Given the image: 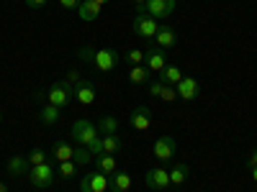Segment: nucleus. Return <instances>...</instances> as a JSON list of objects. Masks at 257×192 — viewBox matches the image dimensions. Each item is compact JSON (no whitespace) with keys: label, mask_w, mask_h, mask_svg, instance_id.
<instances>
[{"label":"nucleus","mask_w":257,"mask_h":192,"mask_svg":"<svg viewBox=\"0 0 257 192\" xmlns=\"http://www.w3.org/2000/svg\"><path fill=\"white\" fill-rule=\"evenodd\" d=\"M72 88H75V100H77L80 105H93V102H95V84H93L90 80H82V77H80Z\"/></svg>","instance_id":"obj_13"},{"label":"nucleus","mask_w":257,"mask_h":192,"mask_svg":"<svg viewBox=\"0 0 257 192\" xmlns=\"http://www.w3.org/2000/svg\"><path fill=\"white\" fill-rule=\"evenodd\" d=\"M95 166H98V172H103V174L111 177L116 169H118V162H116L113 154H100V156H95Z\"/></svg>","instance_id":"obj_20"},{"label":"nucleus","mask_w":257,"mask_h":192,"mask_svg":"<svg viewBox=\"0 0 257 192\" xmlns=\"http://www.w3.org/2000/svg\"><path fill=\"white\" fill-rule=\"evenodd\" d=\"M134 3H137V6H144V3H147V0H134Z\"/></svg>","instance_id":"obj_40"},{"label":"nucleus","mask_w":257,"mask_h":192,"mask_svg":"<svg viewBox=\"0 0 257 192\" xmlns=\"http://www.w3.org/2000/svg\"><path fill=\"white\" fill-rule=\"evenodd\" d=\"M26 159H29V164H31V166L47 164V152H44V148H34V152H29V154H26Z\"/></svg>","instance_id":"obj_27"},{"label":"nucleus","mask_w":257,"mask_h":192,"mask_svg":"<svg viewBox=\"0 0 257 192\" xmlns=\"http://www.w3.org/2000/svg\"><path fill=\"white\" fill-rule=\"evenodd\" d=\"M254 166H257V148H254V152L249 154V159H247V169H249V172H252Z\"/></svg>","instance_id":"obj_36"},{"label":"nucleus","mask_w":257,"mask_h":192,"mask_svg":"<svg viewBox=\"0 0 257 192\" xmlns=\"http://www.w3.org/2000/svg\"><path fill=\"white\" fill-rule=\"evenodd\" d=\"M128 126H132L134 131H139V134L149 131V126H152V110H149V105H139V108H134L132 116H128Z\"/></svg>","instance_id":"obj_10"},{"label":"nucleus","mask_w":257,"mask_h":192,"mask_svg":"<svg viewBox=\"0 0 257 192\" xmlns=\"http://www.w3.org/2000/svg\"><path fill=\"white\" fill-rule=\"evenodd\" d=\"M155 41H157V46H160V49H165V52H167L170 46H175V44H178V36H175V31H173V28L160 26V31H157Z\"/></svg>","instance_id":"obj_19"},{"label":"nucleus","mask_w":257,"mask_h":192,"mask_svg":"<svg viewBox=\"0 0 257 192\" xmlns=\"http://www.w3.org/2000/svg\"><path fill=\"white\" fill-rule=\"evenodd\" d=\"M75 156V146H70L67 141H57L52 146V159L54 162H72Z\"/></svg>","instance_id":"obj_18"},{"label":"nucleus","mask_w":257,"mask_h":192,"mask_svg":"<svg viewBox=\"0 0 257 192\" xmlns=\"http://www.w3.org/2000/svg\"><path fill=\"white\" fill-rule=\"evenodd\" d=\"M175 152H178V141H175L173 136H160V138L152 144V154H155V159L162 162V164L173 159Z\"/></svg>","instance_id":"obj_6"},{"label":"nucleus","mask_w":257,"mask_h":192,"mask_svg":"<svg viewBox=\"0 0 257 192\" xmlns=\"http://www.w3.org/2000/svg\"><path fill=\"white\" fill-rule=\"evenodd\" d=\"M59 6H62L64 10H77V6H80V0H59Z\"/></svg>","instance_id":"obj_34"},{"label":"nucleus","mask_w":257,"mask_h":192,"mask_svg":"<svg viewBox=\"0 0 257 192\" xmlns=\"http://www.w3.org/2000/svg\"><path fill=\"white\" fill-rule=\"evenodd\" d=\"M188 177H190V164L175 162L173 169H170V184H173V187H183Z\"/></svg>","instance_id":"obj_16"},{"label":"nucleus","mask_w":257,"mask_h":192,"mask_svg":"<svg viewBox=\"0 0 257 192\" xmlns=\"http://www.w3.org/2000/svg\"><path fill=\"white\" fill-rule=\"evenodd\" d=\"M75 100V88L67 80H57L49 84L47 90V102L54 105V108H67V105Z\"/></svg>","instance_id":"obj_1"},{"label":"nucleus","mask_w":257,"mask_h":192,"mask_svg":"<svg viewBox=\"0 0 257 192\" xmlns=\"http://www.w3.org/2000/svg\"><path fill=\"white\" fill-rule=\"evenodd\" d=\"M100 144H103V154H118L121 148H123V141L113 134V136H100Z\"/></svg>","instance_id":"obj_22"},{"label":"nucleus","mask_w":257,"mask_h":192,"mask_svg":"<svg viewBox=\"0 0 257 192\" xmlns=\"http://www.w3.org/2000/svg\"><path fill=\"white\" fill-rule=\"evenodd\" d=\"M128 82H132V84H144V82H149V70L144 67V64H137V67L128 72Z\"/></svg>","instance_id":"obj_25"},{"label":"nucleus","mask_w":257,"mask_h":192,"mask_svg":"<svg viewBox=\"0 0 257 192\" xmlns=\"http://www.w3.org/2000/svg\"><path fill=\"white\" fill-rule=\"evenodd\" d=\"M0 192H8V187H6V182H0Z\"/></svg>","instance_id":"obj_38"},{"label":"nucleus","mask_w":257,"mask_h":192,"mask_svg":"<svg viewBox=\"0 0 257 192\" xmlns=\"http://www.w3.org/2000/svg\"><path fill=\"white\" fill-rule=\"evenodd\" d=\"M144 67L149 70V72H162L165 67H167V54H165V49H160V46H149V49H144Z\"/></svg>","instance_id":"obj_9"},{"label":"nucleus","mask_w":257,"mask_h":192,"mask_svg":"<svg viewBox=\"0 0 257 192\" xmlns=\"http://www.w3.org/2000/svg\"><path fill=\"white\" fill-rule=\"evenodd\" d=\"M26 6H29L31 10H41V8L47 6V0H26Z\"/></svg>","instance_id":"obj_35"},{"label":"nucleus","mask_w":257,"mask_h":192,"mask_svg":"<svg viewBox=\"0 0 257 192\" xmlns=\"http://www.w3.org/2000/svg\"><path fill=\"white\" fill-rule=\"evenodd\" d=\"M252 182H254V184H257V166H254V169H252Z\"/></svg>","instance_id":"obj_37"},{"label":"nucleus","mask_w":257,"mask_h":192,"mask_svg":"<svg viewBox=\"0 0 257 192\" xmlns=\"http://www.w3.org/2000/svg\"><path fill=\"white\" fill-rule=\"evenodd\" d=\"M175 90H178V98L180 100H198L201 98V82L198 80H193V77H183L178 84H175Z\"/></svg>","instance_id":"obj_12"},{"label":"nucleus","mask_w":257,"mask_h":192,"mask_svg":"<svg viewBox=\"0 0 257 192\" xmlns=\"http://www.w3.org/2000/svg\"><path fill=\"white\" fill-rule=\"evenodd\" d=\"M59 118H62V108H54L49 102L41 108V123L44 126H54V123H59Z\"/></svg>","instance_id":"obj_24"},{"label":"nucleus","mask_w":257,"mask_h":192,"mask_svg":"<svg viewBox=\"0 0 257 192\" xmlns=\"http://www.w3.org/2000/svg\"><path fill=\"white\" fill-rule=\"evenodd\" d=\"M162 88H165V82H162L160 77H157V80H152V82H149V95H152V98H160Z\"/></svg>","instance_id":"obj_32"},{"label":"nucleus","mask_w":257,"mask_h":192,"mask_svg":"<svg viewBox=\"0 0 257 192\" xmlns=\"http://www.w3.org/2000/svg\"><path fill=\"white\" fill-rule=\"evenodd\" d=\"M26 180L36 190H47V187L54 184V166L49 162L47 164H39V166H31L29 172H26Z\"/></svg>","instance_id":"obj_3"},{"label":"nucleus","mask_w":257,"mask_h":192,"mask_svg":"<svg viewBox=\"0 0 257 192\" xmlns=\"http://www.w3.org/2000/svg\"><path fill=\"white\" fill-rule=\"evenodd\" d=\"M88 152H90V154H93V159H95V156H100V154H103V144H100V138H95V141H93V144H90V146H88Z\"/></svg>","instance_id":"obj_33"},{"label":"nucleus","mask_w":257,"mask_h":192,"mask_svg":"<svg viewBox=\"0 0 257 192\" xmlns=\"http://www.w3.org/2000/svg\"><path fill=\"white\" fill-rule=\"evenodd\" d=\"M95 3H98V6H105V3H111V0H95Z\"/></svg>","instance_id":"obj_39"},{"label":"nucleus","mask_w":257,"mask_h":192,"mask_svg":"<svg viewBox=\"0 0 257 192\" xmlns=\"http://www.w3.org/2000/svg\"><path fill=\"white\" fill-rule=\"evenodd\" d=\"M108 190L111 192H128L132 190V177H128V172H116L108 177Z\"/></svg>","instance_id":"obj_17"},{"label":"nucleus","mask_w":257,"mask_h":192,"mask_svg":"<svg viewBox=\"0 0 257 192\" xmlns=\"http://www.w3.org/2000/svg\"><path fill=\"white\" fill-rule=\"evenodd\" d=\"M132 31L139 38H149V41H152L157 36V31H160V20H155L152 16H147V13H137L134 24H132Z\"/></svg>","instance_id":"obj_5"},{"label":"nucleus","mask_w":257,"mask_h":192,"mask_svg":"<svg viewBox=\"0 0 257 192\" xmlns=\"http://www.w3.org/2000/svg\"><path fill=\"white\" fill-rule=\"evenodd\" d=\"M118 62H121L118 52H113V49H98L93 67H95L98 72H113V70L118 67Z\"/></svg>","instance_id":"obj_8"},{"label":"nucleus","mask_w":257,"mask_h":192,"mask_svg":"<svg viewBox=\"0 0 257 192\" xmlns=\"http://www.w3.org/2000/svg\"><path fill=\"white\" fill-rule=\"evenodd\" d=\"M72 162H75L77 166H88V164L93 162V154L88 152V146H77V148H75V156H72Z\"/></svg>","instance_id":"obj_26"},{"label":"nucleus","mask_w":257,"mask_h":192,"mask_svg":"<svg viewBox=\"0 0 257 192\" xmlns=\"http://www.w3.org/2000/svg\"><path fill=\"white\" fill-rule=\"evenodd\" d=\"M77 169H80V166H77L75 162H59V174H62L64 180H72V177L77 174Z\"/></svg>","instance_id":"obj_28"},{"label":"nucleus","mask_w":257,"mask_h":192,"mask_svg":"<svg viewBox=\"0 0 257 192\" xmlns=\"http://www.w3.org/2000/svg\"><path fill=\"white\" fill-rule=\"evenodd\" d=\"M72 138H75L80 146H90L95 138H100L98 126L90 123V120H85V118H77V120L72 123Z\"/></svg>","instance_id":"obj_4"},{"label":"nucleus","mask_w":257,"mask_h":192,"mask_svg":"<svg viewBox=\"0 0 257 192\" xmlns=\"http://www.w3.org/2000/svg\"><path fill=\"white\" fill-rule=\"evenodd\" d=\"M0 120H3V110H0Z\"/></svg>","instance_id":"obj_41"},{"label":"nucleus","mask_w":257,"mask_h":192,"mask_svg":"<svg viewBox=\"0 0 257 192\" xmlns=\"http://www.w3.org/2000/svg\"><path fill=\"white\" fill-rule=\"evenodd\" d=\"M160 100H165V102H175V100H178V90H175V84H165L162 92H160Z\"/></svg>","instance_id":"obj_30"},{"label":"nucleus","mask_w":257,"mask_h":192,"mask_svg":"<svg viewBox=\"0 0 257 192\" xmlns=\"http://www.w3.org/2000/svg\"><path fill=\"white\" fill-rule=\"evenodd\" d=\"M178 6V0H147L144 6H137V13H147L155 20H165L167 16H173Z\"/></svg>","instance_id":"obj_2"},{"label":"nucleus","mask_w":257,"mask_h":192,"mask_svg":"<svg viewBox=\"0 0 257 192\" xmlns=\"http://www.w3.org/2000/svg\"><path fill=\"white\" fill-rule=\"evenodd\" d=\"M77 56H80V62H85V64H93V62H95V49L80 46V49H77Z\"/></svg>","instance_id":"obj_31"},{"label":"nucleus","mask_w":257,"mask_h":192,"mask_svg":"<svg viewBox=\"0 0 257 192\" xmlns=\"http://www.w3.org/2000/svg\"><path fill=\"white\" fill-rule=\"evenodd\" d=\"M100 8H103V6H98L95 0H80V6H77V18L85 20V24H90V20H98Z\"/></svg>","instance_id":"obj_14"},{"label":"nucleus","mask_w":257,"mask_h":192,"mask_svg":"<svg viewBox=\"0 0 257 192\" xmlns=\"http://www.w3.org/2000/svg\"><path fill=\"white\" fill-rule=\"evenodd\" d=\"M183 77H185V74L180 72V67H175V64H170V67H165V70L160 72V80H162L165 84H178Z\"/></svg>","instance_id":"obj_23"},{"label":"nucleus","mask_w":257,"mask_h":192,"mask_svg":"<svg viewBox=\"0 0 257 192\" xmlns=\"http://www.w3.org/2000/svg\"><path fill=\"white\" fill-rule=\"evenodd\" d=\"M149 190H167L170 187V172L165 166H152L147 169V177H144Z\"/></svg>","instance_id":"obj_11"},{"label":"nucleus","mask_w":257,"mask_h":192,"mask_svg":"<svg viewBox=\"0 0 257 192\" xmlns=\"http://www.w3.org/2000/svg\"><path fill=\"white\" fill-rule=\"evenodd\" d=\"M6 169H8V174H13V177H24L29 169H31V164H29L26 156L13 154L11 159H6Z\"/></svg>","instance_id":"obj_15"},{"label":"nucleus","mask_w":257,"mask_h":192,"mask_svg":"<svg viewBox=\"0 0 257 192\" xmlns=\"http://www.w3.org/2000/svg\"><path fill=\"white\" fill-rule=\"evenodd\" d=\"M108 190V174L103 172H88L80 180V192H105Z\"/></svg>","instance_id":"obj_7"},{"label":"nucleus","mask_w":257,"mask_h":192,"mask_svg":"<svg viewBox=\"0 0 257 192\" xmlns=\"http://www.w3.org/2000/svg\"><path fill=\"white\" fill-rule=\"evenodd\" d=\"M123 59H126L128 64H134V67H137V64H144V52H142V49H128Z\"/></svg>","instance_id":"obj_29"},{"label":"nucleus","mask_w":257,"mask_h":192,"mask_svg":"<svg viewBox=\"0 0 257 192\" xmlns=\"http://www.w3.org/2000/svg\"><path fill=\"white\" fill-rule=\"evenodd\" d=\"M95 126H98V134L100 136H113L118 131V118L116 116H103Z\"/></svg>","instance_id":"obj_21"}]
</instances>
